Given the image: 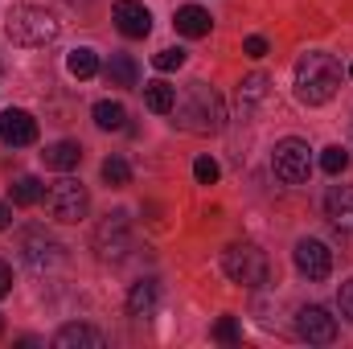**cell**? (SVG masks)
Masks as SVG:
<instances>
[{"instance_id":"8fae6325","label":"cell","mask_w":353,"mask_h":349,"mask_svg":"<svg viewBox=\"0 0 353 349\" xmlns=\"http://www.w3.org/2000/svg\"><path fill=\"white\" fill-rule=\"evenodd\" d=\"M111 17H115L123 37H148L152 33V12L144 8V0H115Z\"/></svg>"},{"instance_id":"ffe728a7","label":"cell","mask_w":353,"mask_h":349,"mask_svg":"<svg viewBox=\"0 0 353 349\" xmlns=\"http://www.w3.org/2000/svg\"><path fill=\"white\" fill-rule=\"evenodd\" d=\"M94 123H99L103 132H119V128L128 123V111H123V103H115V99H103V103H94Z\"/></svg>"},{"instance_id":"30bf717a","label":"cell","mask_w":353,"mask_h":349,"mask_svg":"<svg viewBox=\"0 0 353 349\" xmlns=\"http://www.w3.org/2000/svg\"><path fill=\"white\" fill-rule=\"evenodd\" d=\"M292 259H296V271L308 279H329V271H333V251L321 239H300Z\"/></svg>"},{"instance_id":"e0dca14e","label":"cell","mask_w":353,"mask_h":349,"mask_svg":"<svg viewBox=\"0 0 353 349\" xmlns=\"http://www.w3.org/2000/svg\"><path fill=\"white\" fill-rule=\"evenodd\" d=\"M157 300H161V288H157L152 279H140V283L132 288V296H128V312H132L136 321H148V317L157 312Z\"/></svg>"},{"instance_id":"4316f807","label":"cell","mask_w":353,"mask_h":349,"mask_svg":"<svg viewBox=\"0 0 353 349\" xmlns=\"http://www.w3.org/2000/svg\"><path fill=\"white\" fill-rule=\"evenodd\" d=\"M214 333H218V341H226V346H239V325H234V317H222Z\"/></svg>"},{"instance_id":"5bb4252c","label":"cell","mask_w":353,"mask_h":349,"mask_svg":"<svg viewBox=\"0 0 353 349\" xmlns=\"http://www.w3.org/2000/svg\"><path fill=\"white\" fill-rule=\"evenodd\" d=\"M54 346L58 349H103L107 337L99 329H90V325H62L58 337H54Z\"/></svg>"},{"instance_id":"7a4b0ae2","label":"cell","mask_w":353,"mask_h":349,"mask_svg":"<svg viewBox=\"0 0 353 349\" xmlns=\"http://www.w3.org/2000/svg\"><path fill=\"white\" fill-rule=\"evenodd\" d=\"M341 87V66L333 54H304L296 62V99L308 103V107H321L329 103Z\"/></svg>"},{"instance_id":"7c38bea8","label":"cell","mask_w":353,"mask_h":349,"mask_svg":"<svg viewBox=\"0 0 353 349\" xmlns=\"http://www.w3.org/2000/svg\"><path fill=\"white\" fill-rule=\"evenodd\" d=\"M0 140H4V144H12V148L33 144V140H37V119H33L29 111H21V107L0 111Z\"/></svg>"},{"instance_id":"f546056e","label":"cell","mask_w":353,"mask_h":349,"mask_svg":"<svg viewBox=\"0 0 353 349\" xmlns=\"http://www.w3.org/2000/svg\"><path fill=\"white\" fill-rule=\"evenodd\" d=\"M243 50H247V58H263V54H267V37H247V46H243Z\"/></svg>"},{"instance_id":"e575fe53","label":"cell","mask_w":353,"mask_h":349,"mask_svg":"<svg viewBox=\"0 0 353 349\" xmlns=\"http://www.w3.org/2000/svg\"><path fill=\"white\" fill-rule=\"evenodd\" d=\"M0 329H4V325H0Z\"/></svg>"},{"instance_id":"277c9868","label":"cell","mask_w":353,"mask_h":349,"mask_svg":"<svg viewBox=\"0 0 353 349\" xmlns=\"http://www.w3.org/2000/svg\"><path fill=\"white\" fill-rule=\"evenodd\" d=\"M222 271H226L234 283H243V288H263L267 275H271V263H267V255L259 247L234 243V247L222 251Z\"/></svg>"},{"instance_id":"44dd1931","label":"cell","mask_w":353,"mask_h":349,"mask_svg":"<svg viewBox=\"0 0 353 349\" xmlns=\"http://www.w3.org/2000/svg\"><path fill=\"white\" fill-rule=\"evenodd\" d=\"M12 201H17V206H37V201H46V185H41L37 177H17Z\"/></svg>"},{"instance_id":"8992f818","label":"cell","mask_w":353,"mask_h":349,"mask_svg":"<svg viewBox=\"0 0 353 349\" xmlns=\"http://www.w3.org/2000/svg\"><path fill=\"white\" fill-rule=\"evenodd\" d=\"M271 169H275V177H279L283 185H300V181H308V173H312V148H308L304 140L288 136V140L275 144Z\"/></svg>"},{"instance_id":"4dcf8cb0","label":"cell","mask_w":353,"mask_h":349,"mask_svg":"<svg viewBox=\"0 0 353 349\" xmlns=\"http://www.w3.org/2000/svg\"><path fill=\"white\" fill-rule=\"evenodd\" d=\"M8 292H12V267L0 259V296H8Z\"/></svg>"},{"instance_id":"ac0fdd59","label":"cell","mask_w":353,"mask_h":349,"mask_svg":"<svg viewBox=\"0 0 353 349\" xmlns=\"http://www.w3.org/2000/svg\"><path fill=\"white\" fill-rule=\"evenodd\" d=\"M210 12L201 8V4H185V8H176V33H185V37H205L210 33Z\"/></svg>"},{"instance_id":"d6a6232c","label":"cell","mask_w":353,"mask_h":349,"mask_svg":"<svg viewBox=\"0 0 353 349\" xmlns=\"http://www.w3.org/2000/svg\"><path fill=\"white\" fill-rule=\"evenodd\" d=\"M70 4H83V0H70Z\"/></svg>"},{"instance_id":"5b68a950","label":"cell","mask_w":353,"mask_h":349,"mask_svg":"<svg viewBox=\"0 0 353 349\" xmlns=\"http://www.w3.org/2000/svg\"><path fill=\"white\" fill-rule=\"evenodd\" d=\"M87 206H90L87 185L74 181V177H58L46 189V210H50L54 222H79V218H87Z\"/></svg>"},{"instance_id":"603a6c76","label":"cell","mask_w":353,"mask_h":349,"mask_svg":"<svg viewBox=\"0 0 353 349\" xmlns=\"http://www.w3.org/2000/svg\"><path fill=\"white\" fill-rule=\"evenodd\" d=\"M103 181H107L111 189H123V185L132 181V169H128V161H119V157H107V161H103Z\"/></svg>"},{"instance_id":"6da1fadb","label":"cell","mask_w":353,"mask_h":349,"mask_svg":"<svg viewBox=\"0 0 353 349\" xmlns=\"http://www.w3.org/2000/svg\"><path fill=\"white\" fill-rule=\"evenodd\" d=\"M173 115H176V128L193 132V136H210V132H222V99L218 90H210L205 83H189L185 87V99L173 103Z\"/></svg>"},{"instance_id":"cb8c5ba5","label":"cell","mask_w":353,"mask_h":349,"mask_svg":"<svg viewBox=\"0 0 353 349\" xmlns=\"http://www.w3.org/2000/svg\"><path fill=\"white\" fill-rule=\"evenodd\" d=\"M321 169H325L329 177L345 173V169H350V152H345L341 144H333V148H325V152H321Z\"/></svg>"},{"instance_id":"83f0119b","label":"cell","mask_w":353,"mask_h":349,"mask_svg":"<svg viewBox=\"0 0 353 349\" xmlns=\"http://www.w3.org/2000/svg\"><path fill=\"white\" fill-rule=\"evenodd\" d=\"M267 94V79L263 74H251L247 83H243V99H263Z\"/></svg>"},{"instance_id":"9a60e30c","label":"cell","mask_w":353,"mask_h":349,"mask_svg":"<svg viewBox=\"0 0 353 349\" xmlns=\"http://www.w3.org/2000/svg\"><path fill=\"white\" fill-rule=\"evenodd\" d=\"M103 79H107V87L132 90V87H140V66H136L128 54H115V58L103 66Z\"/></svg>"},{"instance_id":"9c48e42d","label":"cell","mask_w":353,"mask_h":349,"mask_svg":"<svg viewBox=\"0 0 353 349\" xmlns=\"http://www.w3.org/2000/svg\"><path fill=\"white\" fill-rule=\"evenodd\" d=\"M296 333H300L308 346H329V341H337V321H333L321 304H308V308L296 312Z\"/></svg>"},{"instance_id":"f1b7e54d","label":"cell","mask_w":353,"mask_h":349,"mask_svg":"<svg viewBox=\"0 0 353 349\" xmlns=\"http://www.w3.org/2000/svg\"><path fill=\"white\" fill-rule=\"evenodd\" d=\"M337 304H341V317H350V321H353V279H345V283H341Z\"/></svg>"},{"instance_id":"52a82bcc","label":"cell","mask_w":353,"mask_h":349,"mask_svg":"<svg viewBox=\"0 0 353 349\" xmlns=\"http://www.w3.org/2000/svg\"><path fill=\"white\" fill-rule=\"evenodd\" d=\"M17 251H21L25 267H33V271H46V267H58V263H62V247H58V243H54L46 230H37V226L21 230V239H17Z\"/></svg>"},{"instance_id":"d6986e66","label":"cell","mask_w":353,"mask_h":349,"mask_svg":"<svg viewBox=\"0 0 353 349\" xmlns=\"http://www.w3.org/2000/svg\"><path fill=\"white\" fill-rule=\"evenodd\" d=\"M173 103H176V87H169V83H148V87H144V107H148V111L169 115Z\"/></svg>"},{"instance_id":"d4e9b609","label":"cell","mask_w":353,"mask_h":349,"mask_svg":"<svg viewBox=\"0 0 353 349\" xmlns=\"http://www.w3.org/2000/svg\"><path fill=\"white\" fill-rule=\"evenodd\" d=\"M193 177H197L201 185H214V181L222 177V169H218L214 157H197V161H193Z\"/></svg>"},{"instance_id":"1f68e13d","label":"cell","mask_w":353,"mask_h":349,"mask_svg":"<svg viewBox=\"0 0 353 349\" xmlns=\"http://www.w3.org/2000/svg\"><path fill=\"white\" fill-rule=\"evenodd\" d=\"M8 222H12V210H8V206H4V201H0V230H4V226H8Z\"/></svg>"},{"instance_id":"836d02e7","label":"cell","mask_w":353,"mask_h":349,"mask_svg":"<svg viewBox=\"0 0 353 349\" xmlns=\"http://www.w3.org/2000/svg\"><path fill=\"white\" fill-rule=\"evenodd\" d=\"M350 79H353V66H350Z\"/></svg>"},{"instance_id":"2e32d148","label":"cell","mask_w":353,"mask_h":349,"mask_svg":"<svg viewBox=\"0 0 353 349\" xmlns=\"http://www.w3.org/2000/svg\"><path fill=\"white\" fill-rule=\"evenodd\" d=\"M41 161H46V169L70 173V169H79V161H83V148H79L74 140H58V144H50V148L41 152Z\"/></svg>"},{"instance_id":"7402d4cb","label":"cell","mask_w":353,"mask_h":349,"mask_svg":"<svg viewBox=\"0 0 353 349\" xmlns=\"http://www.w3.org/2000/svg\"><path fill=\"white\" fill-rule=\"evenodd\" d=\"M66 70H70L74 79H90V74H99V54L87 50V46H83V50H74V54L66 58Z\"/></svg>"},{"instance_id":"ba28073f","label":"cell","mask_w":353,"mask_h":349,"mask_svg":"<svg viewBox=\"0 0 353 349\" xmlns=\"http://www.w3.org/2000/svg\"><path fill=\"white\" fill-rule=\"evenodd\" d=\"M132 247V230H128V214H107V222L94 230V251L103 259H123Z\"/></svg>"},{"instance_id":"484cf974","label":"cell","mask_w":353,"mask_h":349,"mask_svg":"<svg viewBox=\"0 0 353 349\" xmlns=\"http://www.w3.org/2000/svg\"><path fill=\"white\" fill-rule=\"evenodd\" d=\"M181 62H185V50H161V54L152 58V66H157V70H176Z\"/></svg>"},{"instance_id":"4fadbf2b","label":"cell","mask_w":353,"mask_h":349,"mask_svg":"<svg viewBox=\"0 0 353 349\" xmlns=\"http://www.w3.org/2000/svg\"><path fill=\"white\" fill-rule=\"evenodd\" d=\"M325 214H329V222H333L341 235H353V189L350 185L329 189V197H325Z\"/></svg>"},{"instance_id":"3957f363","label":"cell","mask_w":353,"mask_h":349,"mask_svg":"<svg viewBox=\"0 0 353 349\" xmlns=\"http://www.w3.org/2000/svg\"><path fill=\"white\" fill-rule=\"evenodd\" d=\"M4 33L12 46H50L58 37V21H54V12H46L37 4H17L4 21Z\"/></svg>"}]
</instances>
